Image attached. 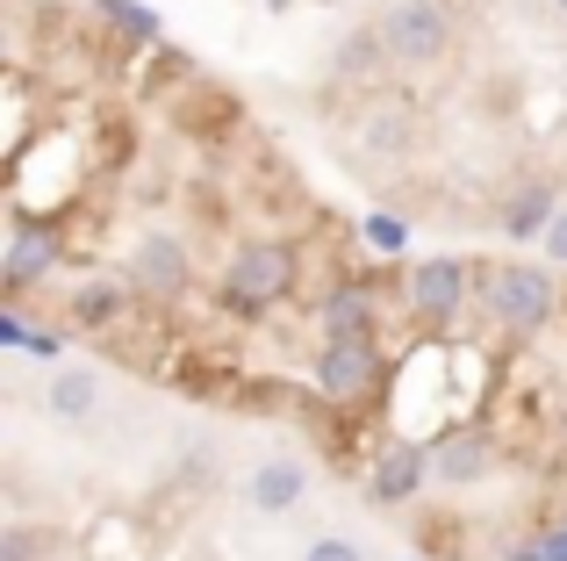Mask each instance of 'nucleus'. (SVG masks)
<instances>
[{
  "instance_id": "7ed1b4c3",
  "label": "nucleus",
  "mask_w": 567,
  "mask_h": 561,
  "mask_svg": "<svg viewBox=\"0 0 567 561\" xmlns=\"http://www.w3.org/2000/svg\"><path fill=\"white\" fill-rule=\"evenodd\" d=\"M402 303H410V317L431 324V332H460V317L482 303V267L460 259V253H431V259H416V267H410Z\"/></svg>"
},
{
  "instance_id": "9d476101",
  "label": "nucleus",
  "mask_w": 567,
  "mask_h": 561,
  "mask_svg": "<svg viewBox=\"0 0 567 561\" xmlns=\"http://www.w3.org/2000/svg\"><path fill=\"white\" fill-rule=\"evenodd\" d=\"M65 267V238H58L51 224H14V245H8V267H0V280H8V295H29L43 274Z\"/></svg>"
},
{
  "instance_id": "b1692460",
  "label": "nucleus",
  "mask_w": 567,
  "mask_h": 561,
  "mask_svg": "<svg viewBox=\"0 0 567 561\" xmlns=\"http://www.w3.org/2000/svg\"><path fill=\"white\" fill-rule=\"evenodd\" d=\"M554 8H560V14H567V0H554Z\"/></svg>"
},
{
  "instance_id": "ddd939ff",
  "label": "nucleus",
  "mask_w": 567,
  "mask_h": 561,
  "mask_svg": "<svg viewBox=\"0 0 567 561\" xmlns=\"http://www.w3.org/2000/svg\"><path fill=\"white\" fill-rule=\"evenodd\" d=\"M560 210H567V202H560V187H554V181H525L511 202H503V238H511V245H525V238H546Z\"/></svg>"
},
{
  "instance_id": "dca6fc26",
  "label": "nucleus",
  "mask_w": 567,
  "mask_h": 561,
  "mask_svg": "<svg viewBox=\"0 0 567 561\" xmlns=\"http://www.w3.org/2000/svg\"><path fill=\"white\" fill-rule=\"evenodd\" d=\"M374 65H388V43H381V29H360L338 51V80H374Z\"/></svg>"
},
{
  "instance_id": "39448f33",
  "label": "nucleus",
  "mask_w": 567,
  "mask_h": 561,
  "mask_svg": "<svg viewBox=\"0 0 567 561\" xmlns=\"http://www.w3.org/2000/svg\"><path fill=\"white\" fill-rule=\"evenodd\" d=\"M381 381H388V360L374 338H323L317 346V389L331 404H367Z\"/></svg>"
},
{
  "instance_id": "1a4fd4ad",
  "label": "nucleus",
  "mask_w": 567,
  "mask_h": 561,
  "mask_svg": "<svg viewBox=\"0 0 567 561\" xmlns=\"http://www.w3.org/2000/svg\"><path fill=\"white\" fill-rule=\"evenodd\" d=\"M43 410H51V425H65V432H86V425L109 410V375H101V367H51Z\"/></svg>"
},
{
  "instance_id": "423d86ee",
  "label": "nucleus",
  "mask_w": 567,
  "mask_h": 561,
  "mask_svg": "<svg viewBox=\"0 0 567 561\" xmlns=\"http://www.w3.org/2000/svg\"><path fill=\"white\" fill-rule=\"evenodd\" d=\"M424 447H431V482H445V490L488 482V468H496V439H488V425H474V418L445 425V432L424 439Z\"/></svg>"
},
{
  "instance_id": "f257e3e1",
  "label": "nucleus",
  "mask_w": 567,
  "mask_h": 561,
  "mask_svg": "<svg viewBox=\"0 0 567 561\" xmlns=\"http://www.w3.org/2000/svg\"><path fill=\"white\" fill-rule=\"evenodd\" d=\"M482 317L511 338H539L560 317V280L532 259H496L482 267Z\"/></svg>"
},
{
  "instance_id": "4be33fe9",
  "label": "nucleus",
  "mask_w": 567,
  "mask_h": 561,
  "mask_svg": "<svg viewBox=\"0 0 567 561\" xmlns=\"http://www.w3.org/2000/svg\"><path fill=\"white\" fill-rule=\"evenodd\" d=\"M539 548H546V561H567V526H554V533H539Z\"/></svg>"
},
{
  "instance_id": "6e6552de",
  "label": "nucleus",
  "mask_w": 567,
  "mask_h": 561,
  "mask_svg": "<svg viewBox=\"0 0 567 561\" xmlns=\"http://www.w3.org/2000/svg\"><path fill=\"white\" fill-rule=\"evenodd\" d=\"M424 490H431V447L424 439H388L374 476H367V497L395 511V504H416Z\"/></svg>"
},
{
  "instance_id": "f8f14e48",
  "label": "nucleus",
  "mask_w": 567,
  "mask_h": 561,
  "mask_svg": "<svg viewBox=\"0 0 567 561\" xmlns=\"http://www.w3.org/2000/svg\"><path fill=\"white\" fill-rule=\"evenodd\" d=\"M130 274H94V280H80L72 288V332H109V324H123V309H130Z\"/></svg>"
},
{
  "instance_id": "0eeeda50",
  "label": "nucleus",
  "mask_w": 567,
  "mask_h": 561,
  "mask_svg": "<svg viewBox=\"0 0 567 561\" xmlns=\"http://www.w3.org/2000/svg\"><path fill=\"white\" fill-rule=\"evenodd\" d=\"M187 280H194V259H187V245L173 238V231L137 238V253H130V288H137L144 303H181Z\"/></svg>"
},
{
  "instance_id": "6ab92c4d",
  "label": "nucleus",
  "mask_w": 567,
  "mask_h": 561,
  "mask_svg": "<svg viewBox=\"0 0 567 561\" xmlns=\"http://www.w3.org/2000/svg\"><path fill=\"white\" fill-rule=\"evenodd\" d=\"M43 554V526H8L0 533V561H37Z\"/></svg>"
},
{
  "instance_id": "9b49d317",
  "label": "nucleus",
  "mask_w": 567,
  "mask_h": 561,
  "mask_svg": "<svg viewBox=\"0 0 567 561\" xmlns=\"http://www.w3.org/2000/svg\"><path fill=\"white\" fill-rule=\"evenodd\" d=\"M309 497V468L302 461H288V453H274V461H259L245 476V504L251 511H266V519H280V511H295Z\"/></svg>"
},
{
  "instance_id": "5701e85b",
  "label": "nucleus",
  "mask_w": 567,
  "mask_h": 561,
  "mask_svg": "<svg viewBox=\"0 0 567 561\" xmlns=\"http://www.w3.org/2000/svg\"><path fill=\"white\" fill-rule=\"evenodd\" d=\"M560 432H567V410H560Z\"/></svg>"
},
{
  "instance_id": "4468645a",
  "label": "nucleus",
  "mask_w": 567,
  "mask_h": 561,
  "mask_svg": "<svg viewBox=\"0 0 567 561\" xmlns=\"http://www.w3.org/2000/svg\"><path fill=\"white\" fill-rule=\"evenodd\" d=\"M317 324H323V338H374V295H367L360 280H346V288L323 295Z\"/></svg>"
},
{
  "instance_id": "20e7f679",
  "label": "nucleus",
  "mask_w": 567,
  "mask_h": 561,
  "mask_svg": "<svg viewBox=\"0 0 567 561\" xmlns=\"http://www.w3.org/2000/svg\"><path fill=\"white\" fill-rule=\"evenodd\" d=\"M374 29L388 43V65H439L453 51V8L445 0H388Z\"/></svg>"
},
{
  "instance_id": "2eb2a0df",
  "label": "nucleus",
  "mask_w": 567,
  "mask_h": 561,
  "mask_svg": "<svg viewBox=\"0 0 567 561\" xmlns=\"http://www.w3.org/2000/svg\"><path fill=\"white\" fill-rule=\"evenodd\" d=\"M101 22L130 43H158V14L144 8V0H101Z\"/></svg>"
},
{
  "instance_id": "f3484780",
  "label": "nucleus",
  "mask_w": 567,
  "mask_h": 561,
  "mask_svg": "<svg viewBox=\"0 0 567 561\" xmlns=\"http://www.w3.org/2000/svg\"><path fill=\"white\" fill-rule=\"evenodd\" d=\"M410 137H416V115L410 109H381L374 130H367V144H374V152H410Z\"/></svg>"
},
{
  "instance_id": "f03ea898",
  "label": "nucleus",
  "mask_w": 567,
  "mask_h": 561,
  "mask_svg": "<svg viewBox=\"0 0 567 561\" xmlns=\"http://www.w3.org/2000/svg\"><path fill=\"white\" fill-rule=\"evenodd\" d=\"M295 274H302V259H295L288 238H245L230 253V267H223V303L237 317H259V309L295 295Z\"/></svg>"
},
{
  "instance_id": "a211bd4d",
  "label": "nucleus",
  "mask_w": 567,
  "mask_h": 561,
  "mask_svg": "<svg viewBox=\"0 0 567 561\" xmlns=\"http://www.w3.org/2000/svg\"><path fill=\"white\" fill-rule=\"evenodd\" d=\"M302 561H367V548H360L352 533H317V540H309V554H302Z\"/></svg>"
},
{
  "instance_id": "aec40b11",
  "label": "nucleus",
  "mask_w": 567,
  "mask_h": 561,
  "mask_svg": "<svg viewBox=\"0 0 567 561\" xmlns=\"http://www.w3.org/2000/svg\"><path fill=\"white\" fill-rule=\"evenodd\" d=\"M367 245H374V253H402V245H410V224H395V216H367Z\"/></svg>"
},
{
  "instance_id": "412c9836",
  "label": "nucleus",
  "mask_w": 567,
  "mask_h": 561,
  "mask_svg": "<svg viewBox=\"0 0 567 561\" xmlns=\"http://www.w3.org/2000/svg\"><path fill=\"white\" fill-rule=\"evenodd\" d=\"M546 253H554V259H560V267H567V210L554 216V231H546Z\"/></svg>"
}]
</instances>
